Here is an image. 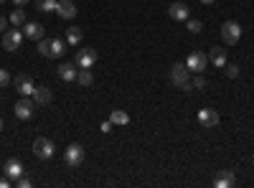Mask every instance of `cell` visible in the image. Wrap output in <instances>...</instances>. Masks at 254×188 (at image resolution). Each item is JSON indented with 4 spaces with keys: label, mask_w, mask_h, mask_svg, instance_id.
Segmentation results:
<instances>
[{
    "label": "cell",
    "mask_w": 254,
    "mask_h": 188,
    "mask_svg": "<svg viewBox=\"0 0 254 188\" xmlns=\"http://www.w3.org/2000/svg\"><path fill=\"white\" fill-rule=\"evenodd\" d=\"M188 5L186 3H181V0H176V3H171L168 5V15H171L173 20H188Z\"/></svg>",
    "instance_id": "4fadbf2b"
},
{
    "label": "cell",
    "mask_w": 254,
    "mask_h": 188,
    "mask_svg": "<svg viewBox=\"0 0 254 188\" xmlns=\"http://www.w3.org/2000/svg\"><path fill=\"white\" fill-rule=\"evenodd\" d=\"M13 84H15V92H18L20 97H33V89H36V84H33L31 74L20 71V74H18V76L13 79Z\"/></svg>",
    "instance_id": "5b68a950"
},
{
    "label": "cell",
    "mask_w": 254,
    "mask_h": 188,
    "mask_svg": "<svg viewBox=\"0 0 254 188\" xmlns=\"http://www.w3.org/2000/svg\"><path fill=\"white\" fill-rule=\"evenodd\" d=\"M0 132H3V117H0Z\"/></svg>",
    "instance_id": "d590c367"
},
{
    "label": "cell",
    "mask_w": 254,
    "mask_h": 188,
    "mask_svg": "<svg viewBox=\"0 0 254 188\" xmlns=\"http://www.w3.org/2000/svg\"><path fill=\"white\" fill-rule=\"evenodd\" d=\"M221 38H224V44H229V46L239 44V38H242V26L237 23V20H226V23L221 26Z\"/></svg>",
    "instance_id": "3957f363"
},
{
    "label": "cell",
    "mask_w": 254,
    "mask_h": 188,
    "mask_svg": "<svg viewBox=\"0 0 254 188\" xmlns=\"http://www.w3.org/2000/svg\"><path fill=\"white\" fill-rule=\"evenodd\" d=\"M186 23H188V31H190V33H201V31H203V23H201V20H193V18H188Z\"/></svg>",
    "instance_id": "d4e9b609"
},
{
    "label": "cell",
    "mask_w": 254,
    "mask_h": 188,
    "mask_svg": "<svg viewBox=\"0 0 254 188\" xmlns=\"http://www.w3.org/2000/svg\"><path fill=\"white\" fill-rule=\"evenodd\" d=\"M64 54H66V44H64L61 38H49V54H46V59H61Z\"/></svg>",
    "instance_id": "5bb4252c"
},
{
    "label": "cell",
    "mask_w": 254,
    "mask_h": 188,
    "mask_svg": "<svg viewBox=\"0 0 254 188\" xmlns=\"http://www.w3.org/2000/svg\"><path fill=\"white\" fill-rule=\"evenodd\" d=\"M8 186H10V178H8V176L0 178V188H8Z\"/></svg>",
    "instance_id": "d6a6232c"
},
{
    "label": "cell",
    "mask_w": 254,
    "mask_h": 188,
    "mask_svg": "<svg viewBox=\"0 0 254 188\" xmlns=\"http://www.w3.org/2000/svg\"><path fill=\"white\" fill-rule=\"evenodd\" d=\"M15 186H18V188H31V178L23 173V176H20V178L15 181Z\"/></svg>",
    "instance_id": "f1b7e54d"
},
{
    "label": "cell",
    "mask_w": 254,
    "mask_h": 188,
    "mask_svg": "<svg viewBox=\"0 0 254 188\" xmlns=\"http://www.w3.org/2000/svg\"><path fill=\"white\" fill-rule=\"evenodd\" d=\"M5 84H10V74L5 69H0V87H5Z\"/></svg>",
    "instance_id": "f546056e"
},
{
    "label": "cell",
    "mask_w": 254,
    "mask_h": 188,
    "mask_svg": "<svg viewBox=\"0 0 254 188\" xmlns=\"http://www.w3.org/2000/svg\"><path fill=\"white\" fill-rule=\"evenodd\" d=\"M94 61H97V51L94 49H79L76 56H74V64L79 69H92Z\"/></svg>",
    "instance_id": "9c48e42d"
},
{
    "label": "cell",
    "mask_w": 254,
    "mask_h": 188,
    "mask_svg": "<svg viewBox=\"0 0 254 188\" xmlns=\"http://www.w3.org/2000/svg\"><path fill=\"white\" fill-rule=\"evenodd\" d=\"M13 3H15V5H18V8H23V5H26V3H31V0H13Z\"/></svg>",
    "instance_id": "836d02e7"
},
{
    "label": "cell",
    "mask_w": 254,
    "mask_h": 188,
    "mask_svg": "<svg viewBox=\"0 0 254 188\" xmlns=\"http://www.w3.org/2000/svg\"><path fill=\"white\" fill-rule=\"evenodd\" d=\"M112 127H115V125H112V120H104V122L99 125V130H102V132H112Z\"/></svg>",
    "instance_id": "4dcf8cb0"
},
{
    "label": "cell",
    "mask_w": 254,
    "mask_h": 188,
    "mask_svg": "<svg viewBox=\"0 0 254 188\" xmlns=\"http://www.w3.org/2000/svg\"><path fill=\"white\" fill-rule=\"evenodd\" d=\"M234 183H237V178H234V173H231V171H224V173L214 181V186H216V188H231Z\"/></svg>",
    "instance_id": "d6986e66"
},
{
    "label": "cell",
    "mask_w": 254,
    "mask_h": 188,
    "mask_svg": "<svg viewBox=\"0 0 254 188\" xmlns=\"http://www.w3.org/2000/svg\"><path fill=\"white\" fill-rule=\"evenodd\" d=\"M26 31H23V36L26 38H31V41H41V38H44V26H41V23H36V20H31V23H28V20H26V26H23Z\"/></svg>",
    "instance_id": "9a60e30c"
},
{
    "label": "cell",
    "mask_w": 254,
    "mask_h": 188,
    "mask_svg": "<svg viewBox=\"0 0 254 188\" xmlns=\"http://www.w3.org/2000/svg\"><path fill=\"white\" fill-rule=\"evenodd\" d=\"M20 44H23V31L10 28V31L3 33V49H5V51H18Z\"/></svg>",
    "instance_id": "ba28073f"
},
{
    "label": "cell",
    "mask_w": 254,
    "mask_h": 188,
    "mask_svg": "<svg viewBox=\"0 0 254 188\" xmlns=\"http://www.w3.org/2000/svg\"><path fill=\"white\" fill-rule=\"evenodd\" d=\"M0 3H5V0H0Z\"/></svg>",
    "instance_id": "8d00e7d4"
},
{
    "label": "cell",
    "mask_w": 254,
    "mask_h": 188,
    "mask_svg": "<svg viewBox=\"0 0 254 188\" xmlns=\"http://www.w3.org/2000/svg\"><path fill=\"white\" fill-rule=\"evenodd\" d=\"M51 99H54V94H51L49 87H36V89H33V102L41 104V107H44V104H49Z\"/></svg>",
    "instance_id": "ac0fdd59"
},
{
    "label": "cell",
    "mask_w": 254,
    "mask_h": 188,
    "mask_svg": "<svg viewBox=\"0 0 254 188\" xmlns=\"http://www.w3.org/2000/svg\"><path fill=\"white\" fill-rule=\"evenodd\" d=\"M10 23V20L5 18V15H0V33H5V26Z\"/></svg>",
    "instance_id": "1f68e13d"
},
{
    "label": "cell",
    "mask_w": 254,
    "mask_h": 188,
    "mask_svg": "<svg viewBox=\"0 0 254 188\" xmlns=\"http://www.w3.org/2000/svg\"><path fill=\"white\" fill-rule=\"evenodd\" d=\"M186 66H188V71L203 74V69H208V54H203V51H193V54H188Z\"/></svg>",
    "instance_id": "277c9868"
},
{
    "label": "cell",
    "mask_w": 254,
    "mask_h": 188,
    "mask_svg": "<svg viewBox=\"0 0 254 188\" xmlns=\"http://www.w3.org/2000/svg\"><path fill=\"white\" fill-rule=\"evenodd\" d=\"M38 54H41V56L49 54V38H41V41H38Z\"/></svg>",
    "instance_id": "83f0119b"
},
{
    "label": "cell",
    "mask_w": 254,
    "mask_h": 188,
    "mask_svg": "<svg viewBox=\"0 0 254 188\" xmlns=\"http://www.w3.org/2000/svg\"><path fill=\"white\" fill-rule=\"evenodd\" d=\"M190 87H193V89H206V79H203V74H196L193 81H190Z\"/></svg>",
    "instance_id": "4316f807"
},
{
    "label": "cell",
    "mask_w": 254,
    "mask_h": 188,
    "mask_svg": "<svg viewBox=\"0 0 254 188\" xmlns=\"http://www.w3.org/2000/svg\"><path fill=\"white\" fill-rule=\"evenodd\" d=\"M66 44L69 46H79L81 44V28H66Z\"/></svg>",
    "instance_id": "7402d4cb"
},
{
    "label": "cell",
    "mask_w": 254,
    "mask_h": 188,
    "mask_svg": "<svg viewBox=\"0 0 254 188\" xmlns=\"http://www.w3.org/2000/svg\"><path fill=\"white\" fill-rule=\"evenodd\" d=\"M208 61H211L214 66L224 69V66H226V51H224V49H219V46H214V49L208 51Z\"/></svg>",
    "instance_id": "e0dca14e"
},
{
    "label": "cell",
    "mask_w": 254,
    "mask_h": 188,
    "mask_svg": "<svg viewBox=\"0 0 254 188\" xmlns=\"http://www.w3.org/2000/svg\"><path fill=\"white\" fill-rule=\"evenodd\" d=\"M64 163H66L69 168H79V165L84 163V148L79 142H71L66 148V153H64Z\"/></svg>",
    "instance_id": "8992f818"
},
{
    "label": "cell",
    "mask_w": 254,
    "mask_h": 188,
    "mask_svg": "<svg viewBox=\"0 0 254 188\" xmlns=\"http://www.w3.org/2000/svg\"><path fill=\"white\" fill-rule=\"evenodd\" d=\"M36 5H38V10L41 13H56V5H59V0H36Z\"/></svg>",
    "instance_id": "603a6c76"
},
{
    "label": "cell",
    "mask_w": 254,
    "mask_h": 188,
    "mask_svg": "<svg viewBox=\"0 0 254 188\" xmlns=\"http://www.w3.org/2000/svg\"><path fill=\"white\" fill-rule=\"evenodd\" d=\"M10 26H15V28H23L26 26V13H23V8H15L13 13H10Z\"/></svg>",
    "instance_id": "ffe728a7"
},
{
    "label": "cell",
    "mask_w": 254,
    "mask_h": 188,
    "mask_svg": "<svg viewBox=\"0 0 254 188\" xmlns=\"http://www.w3.org/2000/svg\"><path fill=\"white\" fill-rule=\"evenodd\" d=\"M171 81L178 87V89H183V92H188V89H193L190 87V79H188V66H186V61H178V64H173L171 66Z\"/></svg>",
    "instance_id": "6da1fadb"
},
{
    "label": "cell",
    "mask_w": 254,
    "mask_h": 188,
    "mask_svg": "<svg viewBox=\"0 0 254 188\" xmlns=\"http://www.w3.org/2000/svg\"><path fill=\"white\" fill-rule=\"evenodd\" d=\"M110 120H112V125H127V122H130V115L122 112V110H112Z\"/></svg>",
    "instance_id": "cb8c5ba5"
},
{
    "label": "cell",
    "mask_w": 254,
    "mask_h": 188,
    "mask_svg": "<svg viewBox=\"0 0 254 188\" xmlns=\"http://www.w3.org/2000/svg\"><path fill=\"white\" fill-rule=\"evenodd\" d=\"M201 3H203V5H214V3H216V0H201Z\"/></svg>",
    "instance_id": "e575fe53"
},
{
    "label": "cell",
    "mask_w": 254,
    "mask_h": 188,
    "mask_svg": "<svg viewBox=\"0 0 254 188\" xmlns=\"http://www.w3.org/2000/svg\"><path fill=\"white\" fill-rule=\"evenodd\" d=\"M76 64H61V66H56V74H59V79L61 81H66V84H69V81H76Z\"/></svg>",
    "instance_id": "2e32d148"
},
{
    "label": "cell",
    "mask_w": 254,
    "mask_h": 188,
    "mask_svg": "<svg viewBox=\"0 0 254 188\" xmlns=\"http://www.w3.org/2000/svg\"><path fill=\"white\" fill-rule=\"evenodd\" d=\"M3 171H5V176H8L10 181H18L20 176L26 173V168H23V163H20L18 158H8V160H5V168H3Z\"/></svg>",
    "instance_id": "8fae6325"
},
{
    "label": "cell",
    "mask_w": 254,
    "mask_h": 188,
    "mask_svg": "<svg viewBox=\"0 0 254 188\" xmlns=\"http://www.w3.org/2000/svg\"><path fill=\"white\" fill-rule=\"evenodd\" d=\"M56 13H59V18H64V20H74L76 18V5L71 3V0H61V3L56 5Z\"/></svg>",
    "instance_id": "7c38bea8"
},
{
    "label": "cell",
    "mask_w": 254,
    "mask_h": 188,
    "mask_svg": "<svg viewBox=\"0 0 254 188\" xmlns=\"http://www.w3.org/2000/svg\"><path fill=\"white\" fill-rule=\"evenodd\" d=\"M76 81H79L81 87H92V84H94V76H92L89 69H79V71H76Z\"/></svg>",
    "instance_id": "44dd1931"
},
{
    "label": "cell",
    "mask_w": 254,
    "mask_h": 188,
    "mask_svg": "<svg viewBox=\"0 0 254 188\" xmlns=\"http://www.w3.org/2000/svg\"><path fill=\"white\" fill-rule=\"evenodd\" d=\"M15 117L18 120H31L33 117V110H36V102H33V97H20L18 102H15Z\"/></svg>",
    "instance_id": "52a82bcc"
},
{
    "label": "cell",
    "mask_w": 254,
    "mask_h": 188,
    "mask_svg": "<svg viewBox=\"0 0 254 188\" xmlns=\"http://www.w3.org/2000/svg\"><path fill=\"white\" fill-rule=\"evenodd\" d=\"M224 71H226V76H229V79H237V76H239V66H237V64H229V61H226Z\"/></svg>",
    "instance_id": "484cf974"
},
{
    "label": "cell",
    "mask_w": 254,
    "mask_h": 188,
    "mask_svg": "<svg viewBox=\"0 0 254 188\" xmlns=\"http://www.w3.org/2000/svg\"><path fill=\"white\" fill-rule=\"evenodd\" d=\"M54 153H56L54 140H49V137H36V140H33V155H36L38 160H51Z\"/></svg>",
    "instance_id": "7a4b0ae2"
},
{
    "label": "cell",
    "mask_w": 254,
    "mask_h": 188,
    "mask_svg": "<svg viewBox=\"0 0 254 188\" xmlns=\"http://www.w3.org/2000/svg\"><path fill=\"white\" fill-rule=\"evenodd\" d=\"M198 125H201L203 130L216 127V125H219V112H216V110H211V107L198 110Z\"/></svg>",
    "instance_id": "30bf717a"
}]
</instances>
